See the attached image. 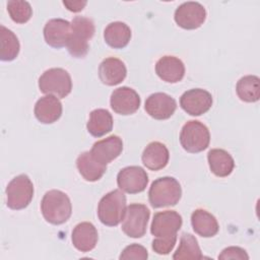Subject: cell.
Wrapping results in <instances>:
<instances>
[{"label": "cell", "mask_w": 260, "mask_h": 260, "mask_svg": "<svg viewBox=\"0 0 260 260\" xmlns=\"http://www.w3.org/2000/svg\"><path fill=\"white\" fill-rule=\"evenodd\" d=\"M144 109L151 118L167 120L175 113L177 103L174 98L165 92H155L146 99Z\"/></svg>", "instance_id": "obj_14"}, {"label": "cell", "mask_w": 260, "mask_h": 260, "mask_svg": "<svg viewBox=\"0 0 260 260\" xmlns=\"http://www.w3.org/2000/svg\"><path fill=\"white\" fill-rule=\"evenodd\" d=\"M210 171L217 177H228L235 168V160L224 149L213 148L207 153Z\"/></svg>", "instance_id": "obj_24"}, {"label": "cell", "mask_w": 260, "mask_h": 260, "mask_svg": "<svg viewBox=\"0 0 260 260\" xmlns=\"http://www.w3.org/2000/svg\"><path fill=\"white\" fill-rule=\"evenodd\" d=\"M206 18V10L198 2L188 1L177 7L174 19L184 29H195L200 27Z\"/></svg>", "instance_id": "obj_10"}, {"label": "cell", "mask_w": 260, "mask_h": 260, "mask_svg": "<svg viewBox=\"0 0 260 260\" xmlns=\"http://www.w3.org/2000/svg\"><path fill=\"white\" fill-rule=\"evenodd\" d=\"M150 211L144 204L132 203L127 209L122 222V231L130 238H141L146 233Z\"/></svg>", "instance_id": "obj_8"}, {"label": "cell", "mask_w": 260, "mask_h": 260, "mask_svg": "<svg viewBox=\"0 0 260 260\" xmlns=\"http://www.w3.org/2000/svg\"><path fill=\"white\" fill-rule=\"evenodd\" d=\"M182 147L191 153H197L206 149L210 142L208 128L197 120L188 121L180 133Z\"/></svg>", "instance_id": "obj_6"}, {"label": "cell", "mask_w": 260, "mask_h": 260, "mask_svg": "<svg viewBox=\"0 0 260 260\" xmlns=\"http://www.w3.org/2000/svg\"><path fill=\"white\" fill-rule=\"evenodd\" d=\"M169 158V149L164 143L158 141H153L147 144L141 156L143 165L151 171L164 169L168 165Z\"/></svg>", "instance_id": "obj_21"}, {"label": "cell", "mask_w": 260, "mask_h": 260, "mask_svg": "<svg viewBox=\"0 0 260 260\" xmlns=\"http://www.w3.org/2000/svg\"><path fill=\"white\" fill-rule=\"evenodd\" d=\"M112 110L120 115L134 114L140 107V96L131 87L122 86L116 88L110 99Z\"/></svg>", "instance_id": "obj_13"}, {"label": "cell", "mask_w": 260, "mask_h": 260, "mask_svg": "<svg viewBox=\"0 0 260 260\" xmlns=\"http://www.w3.org/2000/svg\"><path fill=\"white\" fill-rule=\"evenodd\" d=\"M182 196L180 183L173 177L154 180L148 191V200L153 208L176 205Z\"/></svg>", "instance_id": "obj_2"}, {"label": "cell", "mask_w": 260, "mask_h": 260, "mask_svg": "<svg viewBox=\"0 0 260 260\" xmlns=\"http://www.w3.org/2000/svg\"><path fill=\"white\" fill-rule=\"evenodd\" d=\"M202 253L200 250V247L198 245V242L194 236L191 234L184 233L181 236L180 244L173 255V259L175 260H183V259H202Z\"/></svg>", "instance_id": "obj_29"}, {"label": "cell", "mask_w": 260, "mask_h": 260, "mask_svg": "<svg viewBox=\"0 0 260 260\" xmlns=\"http://www.w3.org/2000/svg\"><path fill=\"white\" fill-rule=\"evenodd\" d=\"M39 88L43 93L63 99L72 89L70 74L63 68L48 69L39 78Z\"/></svg>", "instance_id": "obj_5"}, {"label": "cell", "mask_w": 260, "mask_h": 260, "mask_svg": "<svg viewBox=\"0 0 260 260\" xmlns=\"http://www.w3.org/2000/svg\"><path fill=\"white\" fill-rule=\"evenodd\" d=\"M218 259L229 260V259H240V260H248L249 256L247 252L240 247H228L221 251L218 255Z\"/></svg>", "instance_id": "obj_33"}, {"label": "cell", "mask_w": 260, "mask_h": 260, "mask_svg": "<svg viewBox=\"0 0 260 260\" xmlns=\"http://www.w3.org/2000/svg\"><path fill=\"white\" fill-rule=\"evenodd\" d=\"M182 222V216L177 211H160L153 216L150 233L157 239H177V232L181 229Z\"/></svg>", "instance_id": "obj_9"}, {"label": "cell", "mask_w": 260, "mask_h": 260, "mask_svg": "<svg viewBox=\"0 0 260 260\" xmlns=\"http://www.w3.org/2000/svg\"><path fill=\"white\" fill-rule=\"evenodd\" d=\"M86 1H63V5L72 12L81 11L86 5Z\"/></svg>", "instance_id": "obj_34"}, {"label": "cell", "mask_w": 260, "mask_h": 260, "mask_svg": "<svg viewBox=\"0 0 260 260\" xmlns=\"http://www.w3.org/2000/svg\"><path fill=\"white\" fill-rule=\"evenodd\" d=\"M93 21L84 16H75L71 21V32L67 50L74 58H83L88 52V41L94 35Z\"/></svg>", "instance_id": "obj_3"}, {"label": "cell", "mask_w": 260, "mask_h": 260, "mask_svg": "<svg viewBox=\"0 0 260 260\" xmlns=\"http://www.w3.org/2000/svg\"><path fill=\"white\" fill-rule=\"evenodd\" d=\"M157 76L170 83H176L183 79L185 75L184 63L175 56H164L155 64Z\"/></svg>", "instance_id": "obj_18"}, {"label": "cell", "mask_w": 260, "mask_h": 260, "mask_svg": "<svg viewBox=\"0 0 260 260\" xmlns=\"http://www.w3.org/2000/svg\"><path fill=\"white\" fill-rule=\"evenodd\" d=\"M127 75L124 62L115 57H109L102 61L99 66V76L101 81L109 86L121 83Z\"/></svg>", "instance_id": "obj_17"}, {"label": "cell", "mask_w": 260, "mask_h": 260, "mask_svg": "<svg viewBox=\"0 0 260 260\" xmlns=\"http://www.w3.org/2000/svg\"><path fill=\"white\" fill-rule=\"evenodd\" d=\"M126 209V196L117 189L102 197L98 206V216L103 224L116 226L124 219Z\"/></svg>", "instance_id": "obj_4"}, {"label": "cell", "mask_w": 260, "mask_h": 260, "mask_svg": "<svg viewBox=\"0 0 260 260\" xmlns=\"http://www.w3.org/2000/svg\"><path fill=\"white\" fill-rule=\"evenodd\" d=\"M123 150L122 139L117 135H111L103 140L96 141L90 152L92 156L104 165H108L115 158H117Z\"/></svg>", "instance_id": "obj_16"}, {"label": "cell", "mask_w": 260, "mask_h": 260, "mask_svg": "<svg viewBox=\"0 0 260 260\" xmlns=\"http://www.w3.org/2000/svg\"><path fill=\"white\" fill-rule=\"evenodd\" d=\"M41 211L48 222L62 224L71 216L72 206L67 194L54 189L44 195L41 202Z\"/></svg>", "instance_id": "obj_1"}, {"label": "cell", "mask_w": 260, "mask_h": 260, "mask_svg": "<svg viewBox=\"0 0 260 260\" xmlns=\"http://www.w3.org/2000/svg\"><path fill=\"white\" fill-rule=\"evenodd\" d=\"M212 102L211 93L202 88L189 89L180 98L181 108L191 116L205 114L211 108Z\"/></svg>", "instance_id": "obj_12"}, {"label": "cell", "mask_w": 260, "mask_h": 260, "mask_svg": "<svg viewBox=\"0 0 260 260\" xmlns=\"http://www.w3.org/2000/svg\"><path fill=\"white\" fill-rule=\"evenodd\" d=\"M71 32V23L62 18L50 19L44 26L46 43L56 49L67 46Z\"/></svg>", "instance_id": "obj_15"}, {"label": "cell", "mask_w": 260, "mask_h": 260, "mask_svg": "<svg viewBox=\"0 0 260 260\" xmlns=\"http://www.w3.org/2000/svg\"><path fill=\"white\" fill-rule=\"evenodd\" d=\"M7 11L11 19L16 23L27 22L32 14V9L27 1L10 0L7 2Z\"/></svg>", "instance_id": "obj_30"}, {"label": "cell", "mask_w": 260, "mask_h": 260, "mask_svg": "<svg viewBox=\"0 0 260 260\" xmlns=\"http://www.w3.org/2000/svg\"><path fill=\"white\" fill-rule=\"evenodd\" d=\"M0 59L2 61H12L17 57L20 49L18 39L12 30L4 25L0 26Z\"/></svg>", "instance_id": "obj_28"}, {"label": "cell", "mask_w": 260, "mask_h": 260, "mask_svg": "<svg viewBox=\"0 0 260 260\" xmlns=\"http://www.w3.org/2000/svg\"><path fill=\"white\" fill-rule=\"evenodd\" d=\"M98 238L95 226L88 221H83L75 225L71 235L73 246L80 252H89L94 249Z\"/></svg>", "instance_id": "obj_20"}, {"label": "cell", "mask_w": 260, "mask_h": 260, "mask_svg": "<svg viewBox=\"0 0 260 260\" xmlns=\"http://www.w3.org/2000/svg\"><path fill=\"white\" fill-rule=\"evenodd\" d=\"M177 239H157L152 241V250L159 255H168L175 247Z\"/></svg>", "instance_id": "obj_32"}, {"label": "cell", "mask_w": 260, "mask_h": 260, "mask_svg": "<svg viewBox=\"0 0 260 260\" xmlns=\"http://www.w3.org/2000/svg\"><path fill=\"white\" fill-rule=\"evenodd\" d=\"M236 91L240 100L247 103H255L260 99V79L256 75H246L239 79Z\"/></svg>", "instance_id": "obj_27"}, {"label": "cell", "mask_w": 260, "mask_h": 260, "mask_svg": "<svg viewBox=\"0 0 260 260\" xmlns=\"http://www.w3.org/2000/svg\"><path fill=\"white\" fill-rule=\"evenodd\" d=\"M62 115V104L52 94L42 96L35 106V116L43 124H52Z\"/></svg>", "instance_id": "obj_19"}, {"label": "cell", "mask_w": 260, "mask_h": 260, "mask_svg": "<svg viewBox=\"0 0 260 260\" xmlns=\"http://www.w3.org/2000/svg\"><path fill=\"white\" fill-rule=\"evenodd\" d=\"M118 187L129 194L140 193L148 184V175L138 166L123 168L117 175Z\"/></svg>", "instance_id": "obj_11"}, {"label": "cell", "mask_w": 260, "mask_h": 260, "mask_svg": "<svg viewBox=\"0 0 260 260\" xmlns=\"http://www.w3.org/2000/svg\"><path fill=\"white\" fill-rule=\"evenodd\" d=\"M105 42L114 49L125 48L131 39L130 27L122 21H114L104 30Z\"/></svg>", "instance_id": "obj_25"}, {"label": "cell", "mask_w": 260, "mask_h": 260, "mask_svg": "<svg viewBox=\"0 0 260 260\" xmlns=\"http://www.w3.org/2000/svg\"><path fill=\"white\" fill-rule=\"evenodd\" d=\"M86 128L94 137H102L109 133L113 128V117L111 113L105 109L93 110L89 115Z\"/></svg>", "instance_id": "obj_26"}, {"label": "cell", "mask_w": 260, "mask_h": 260, "mask_svg": "<svg viewBox=\"0 0 260 260\" xmlns=\"http://www.w3.org/2000/svg\"><path fill=\"white\" fill-rule=\"evenodd\" d=\"M76 167L82 178L88 182L100 180L107 171V165L96 160L90 151H84L79 154L76 159Z\"/></svg>", "instance_id": "obj_22"}, {"label": "cell", "mask_w": 260, "mask_h": 260, "mask_svg": "<svg viewBox=\"0 0 260 260\" xmlns=\"http://www.w3.org/2000/svg\"><path fill=\"white\" fill-rule=\"evenodd\" d=\"M191 224L194 232L203 237L210 238L215 236L218 233L219 225L211 213L205 209H196L191 214Z\"/></svg>", "instance_id": "obj_23"}, {"label": "cell", "mask_w": 260, "mask_h": 260, "mask_svg": "<svg viewBox=\"0 0 260 260\" xmlns=\"http://www.w3.org/2000/svg\"><path fill=\"white\" fill-rule=\"evenodd\" d=\"M122 259H135V260H146L148 258L147 250L138 244H132L127 246L121 253L120 257Z\"/></svg>", "instance_id": "obj_31"}, {"label": "cell", "mask_w": 260, "mask_h": 260, "mask_svg": "<svg viewBox=\"0 0 260 260\" xmlns=\"http://www.w3.org/2000/svg\"><path fill=\"white\" fill-rule=\"evenodd\" d=\"M34 196V185L30 179L24 175L13 178L6 187L7 206L13 210L25 208Z\"/></svg>", "instance_id": "obj_7"}]
</instances>
